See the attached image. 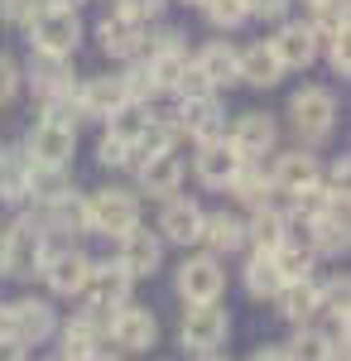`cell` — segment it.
<instances>
[{
	"instance_id": "cell-1",
	"label": "cell",
	"mask_w": 351,
	"mask_h": 361,
	"mask_svg": "<svg viewBox=\"0 0 351 361\" xmlns=\"http://www.w3.org/2000/svg\"><path fill=\"white\" fill-rule=\"evenodd\" d=\"M289 126L298 130L303 149H313L318 140H327L337 130V92L323 82H308L289 97Z\"/></svg>"
},
{
	"instance_id": "cell-2",
	"label": "cell",
	"mask_w": 351,
	"mask_h": 361,
	"mask_svg": "<svg viewBox=\"0 0 351 361\" xmlns=\"http://www.w3.org/2000/svg\"><path fill=\"white\" fill-rule=\"evenodd\" d=\"M44 236L49 231H44V222H34V217H20V222L5 226L0 231V275H15V279L34 275L44 265V255H49Z\"/></svg>"
},
{
	"instance_id": "cell-3",
	"label": "cell",
	"mask_w": 351,
	"mask_h": 361,
	"mask_svg": "<svg viewBox=\"0 0 351 361\" xmlns=\"http://www.w3.org/2000/svg\"><path fill=\"white\" fill-rule=\"evenodd\" d=\"M25 29H29V49H34V54L73 58V54H78V44H82L78 10H63V5H44Z\"/></svg>"
},
{
	"instance_id": "cell-4",
	"label": "cell",
	"mask_w": 351,
	"mask_h": 361,
	"mask_svg": "<svg viewBox=\"0 0 351 361\" xmlns=\"http://www.w3.org/2000/svg\"><path fill=\"white\" fill-rule=\"evenodd\" d=\"M130 226H140V197L130 188H97V193L87 197V231L116 241Z\"/></svg>"
},
{
	"instance_id": "cell-5",
	"label": "cell",
	"mask_w": 351,
	"mask_h": 361,
	"mask_svg": "<svg viewBox=\"0 0 351 361\" xmlns=\"http://www.w3.org/2000/svg\"><path fill=\"white\" fill-rule=\"evenodd\" d=\"M173 289H178V299L183 304H221V294H226V265H221V255H183V265H178V275H173Z\"/></svg>"
},
{
	"instance_id": "cell-6",
	"label": "cell",
	"mask_w": 351,
	"mask_h": 361,
	"mask_svg": "<svg viewBox=\"0 0 351 361\" xmlns=\"http://www.w3.org/2000/svg\"><path fill=\"white\" fill-rule=\"evenodd\" d=\"M130 284H135V279L125 275L121 265H92V270H87V279H82V289H78L82 313L111 318L116 308L130 304Z\"/></svg>"
},
{
	"instance_id": "cell-7",
	"label": "cell",
	"mask_w": 351,
	"mask_h": 361,
	"mask_svg": "<svg viewBox=\"0 0 351 361\" xmlns=\"http://www.w3.org/2000/svg\"><path fill=\"white\" fill-rule=\"evenodd\" d=\"M231 337V313L221 304H188L183 313V328H178V342L188 347L192 357H207L216 347H226Z\"/></svg>"
},
{
	"instance_id": "cell-8",
	"label": "cell",
	"mask_w": 351,
	"mask_h": 361,
	"mask_svg": "<svg viewBox=\"0 0 351 361\" xmlns=\"http://www.w3.org/2000/svg\"><path fill=\"white\" fill-rule=\"evenodd\" d=\"M116 265H121L130 279L159 275V265H164V241H159V231H149V226H130L125 236H116Z\"/></svg>"
},
{
	"instance_id": "cell-9",
	"label": "cell",
	"mask_w": 351,
	"mask_h": 361,
	"mask_svg": "<svg viewBox=\"0 0 351 361\" xmlns=\"http://www.w3.org/2000/svg\"><path fill=\"white\" fill-rule=\"evenodd\" d=\"M226 145L241 159H265V154H274V145H279V121L270 111H241L231 121V130H226Z\"/></svg>"
},
{
	"instance_id": "cell-10",
	"label": "cell",
	"mask_w": 351,
	"mask_h": 361,
	"mask_svg": "<svg viewBox=\"0 0 351 361\" xmlns=\"http://www.w3.org/2000/svg\"><path fill=\"white\" fill-rule=\"evenodd\" d=\"M173 121H178V130H183L188 140H197V145L226 135V106H221V97H216V92L188 97V102L173 111Z\"/></svg>"
},
{
	"instance_id": "cell-11",
	"label": "cell",
	"mask_w": 351,
	"mask_h": 361,
	"mask_svg": "<svg viewBox=\"0 0 351 361\" xmlns=\"http://www.w3.org/2000/svg\"><path fill=\"white\" fill-rule=\"evenodd\" d=\"M106 333L121 352H149V347L159 342V318H154L149 308H140V304H125L106 318Z\"/></svg>"
},
{
	"instance_id": "cell-12",
	"label": "cell",
	"mask_w": 351,
	"mask_h": 361,
	"mask_svg": "<svg viewBox=\"0 0 351 361\" xmlns=\"http://www.w3.org/2000/svg\"><path fill=\"white\" fill-rule=\"evenodd\" d=\"M25 154L29 164H63L78 154V130H68V126H58V121H34L25 135Z\"/></svg>"
},
{
	"instance_id": "cell-13",
	"label": "cell",
	"mask_w": 351,
	"mask_h": 361,
	"mask_svg": "<svg viewBox=\"0 0 351 361\" xmlns=\"http://www.w3.org/2000/svg\"><path fill=\"white\" fill-rule=\"evenodd\" d=\"M58 333V313L49 299H15L10 304V337L20 347H39Z\"/></svg>"
},
{
	"instance_id": "cell-14",
	"label": "cell",
	"mask_w": 351,
	"mask_h": 361,
	"mask_svg": "<svg viewBox=\"0 0 351 361\" xmlns=\"http://www.w3.org/2000/svg\"><path fill=\"white\" fill-rule=\"evenodd\" d=\"M202 202H192V197H168L164 202V212H159V241L164 246H197V236H202Z\"/></svg>"
},
{
	"instance_id": "cell-15",
	"label": "cell",
	"mask_w": 351,
	"mask_h": 361,
	"mask_svg": "<svg viewBox=\"0 0 351 361\" xmlns=\"http://www.w3.org/2000/svg\"><path fill=\"white\" fill-rule=\"evenodd\" d=\"M313 183H323V164H318V154L313 149H289V154H279L270 169V188L274 193H289L298 197L303 188H313Z\"/></svg>"
},
{
	"instance_id": "cell-16",
	"label": "cell",
	"mask_w": 351,
	"mask_h": 361,
	"mask_svg": "<svg viewBox=\"0 0 351 361\" xmlns=\"http://www.w3.org/2000/svg\"><path fill=\"white\" fill-rule=\"evenodd\" d=\"M20 73H25V82L34 87L44 102L73 92V58H54V54H34V49H29V63Z\"/></svg>"
},
{
	"instance_id": "cell-17",
	"label": "cell",
	"mask_w": 351,
	"mask_h": 361,
	"mask_svg": "<svg viewBox=\"0 0 351 361\" xmlns=\"http://www.w3.org/2000/svg\"><path fill=\"white\" fill-rule=\"evenodd\" d=\"M192 68L207 78L212 92L236 87V82H241V49H231L226 39H212V44H202V49L192 54Z\"/></svg>"
},
{
	"instance_id": "cell-18",
	"label": "cell",
	"mask_w": 351,
	"mask_h": 361,
	"mask_svg": "<svg viewBox=\"0 0 351 361\" xmlns=\"http://www.w3.org/2000/svg\"><path fill=\"white\" fill-rule=\"evenodd\" d=\"M140 169V193L159 197V202H168V197H178V188H183V159L168 149V154H144V159H135Z\"/></svg>"
},
{
	"instance_id": "cell-19",
	"label": "cell",
	"mask_w": 351,
	"mask_h": 361,
	"mask_svg": "<svg viewBox=\"0 0 351 361\" xmlns=\"http://www.w3.org/2000/svg\"><path fill=\"white\" fill-rule=\"evenodd\" d=\"M236 169H241V154L226 145V135L197 145V154H192V173H197L202 188H226L236 178Z\"/></svg>"
},
{
	"instance_id": "cell-20",
	"label": "cell",
	"mask_w": 351,
	"mask_h": 361,
	"mask_svg": "<svg viewBox=\"0 0 351 361\" xmlns=\"http://www.w3.org/2000/svg\"><path fill=\"white\" fill-rule=\"evenodd\" d=\"M87 270H92V260L82 255L78 246H63V250H49L44 255V265H39V275H44V284L54 289V294H78L82 279H87Z\"/></svg>"
},
{
	"instance_id": "cell-21",
	"label": "cell",
	"mask_w": 351,
	"mask_h": 361,
	"mask_svg": "<svg viewBox=\"0 0 351 361\" xmlns=\"http://www.w3.org/2000/svg\"><path fill=\"white\" fill-rule=\"evenodd\" d=\"M270 49H274V58H279L284 73H303V68L318 63V39H313L308 25H279L274 39H270Z\"/></svg>"
},
{
	"instance_id": "cell-22",
	"label": "cell",
	"mask_w": 351,
	"mask_h": 361,
	"mask_svg": "<svg viewBox=\"0 0 351 361\" xmlns=\"http://www.w3.org/2000/svg\"><path fill=\"white\" fill-rule=\"evenodd\" d=\"M125 102H130V97H125V87H121V73H116V78H87V82L78 87L82 121H111Z\"/></svg>"
},
{
	"instance_id": "cell-23",
	"label": "cell",
	"mask_w": 351,
	"mask_h": 361,
	"mask_svg": "<svg viewBox=\"0 0 351 361\" xmlns=\"http://www.w3.org/2000/svg\"><path fill=\"white\" fill-rule=\"evenodd\" d=\"M97 39H101V54L106 58H140L144 54V25L125 20L121 10H111L106 20L97 25Z\"/></svg>"
},
{
	"instance_id": "cell-24",
	"label": "cell",
	"mask_w": 351,
	"mask_h": 361,
	"mask_svg": "<svg viewBox=\"0 0 351 361\" xmlns=\"http://www.w3.org/2000/svg\"><path fill=\"white\" fill-rule=\"evenodd\" d=\"M308 250L313 255H347V207H323L308 217Z\"/></svg>"
},
{
	"instance_id": "cell-25",
	"label": "cell",
	"mask_w": 351,
	"mask_h": 361,
	"mask_svg": "<svg viewBox=\"0 0 351 361\" xmlns=\"http://www.w3.org/2000/svg\"><path fill=\"white\" fill-rule=\"evenodd\" d=\"M274 313H279L284 323L303 328V323L318 313V279H284L279 294H274Z\"/></svg>"
},
{
	"instance_id": "cell-26",
	"label": "cell",
	"mask_w": 351,
	"mask_h": 361,
	"mask_svg": "<svg viewBox=\"0 0 351 361\" xmlns=\"http://www.w3.org/2000/svg\"><path fill=\"white\" fill-rule=\"evenodd\" d=\"M241 82L255 87V92H270V87L284 82V68H279V58H274L270 39L245 44V49H241Z\"/></svg>"
},
{
	"instance_id": "cell-27",
	"label": "cell",
	"mask_w": 351,
	"mask_h": 361,
	"mask_svg": "<svg viewBox=\"0 0 351 361\" xmlns=\"http://www.w3.org/2000/svg\"><path fill=\"white\" fill-rule=\"evenodd\" d=\"M197 246H207V255H231V250L245 246V222L236 212H226V207H221V212H207Z\"/></svg>"
},
{
	"instance_id": "cell-28",
	"label": "cell",
	"mask_w": 351,
	"mask_h": 361,
	"mask_svg": "<svg viewBox=\"0 0 351 361\" xmlns=\"http://www.w3.org/2000/svg\"><path fill=\"white\" fill-rule=\"evenodd\" d=\"M101 333H106V318H97V313H78L73 323H63V357H68V361L97 357Z\"/></svg>"
},
{
	"instance_id": "cell-29",
	"label": "cell",
	"mask_w": 351,
	"mask_h": 361,
	"mask_svg": "<svg viewBox=\"0 0 351 361\" xmlns=\"http://www.w3.org/2000/svg\"><path fill=\"white\" fill-rule=\"evenodd\" d=\"M226 193L236 197V202H245V207H265L274 188H270V173L260 169V159H241L236 178L226 183Z\"/></svg>"
},
{
	"instance_id": "cell-30",
	"label": "cell",
	"mask_w": 351,
	"mask_h": 361,
	"mask_svg": "<svg viewBox=\"0 0 351 361\" xmlns=\"http://www.w3.org/2000/svg\"><path fill=\"white\" fill-rule=\"evenodd\" d=\"M63 193H73V178H68V169L63 164H29V178H25V197L34 202H58Z\"/></svg>"
},
{
	"instance_id": "cell-31",
	"label": "cell",
	"mask_w": 351,
	"mask_h": 361,
	"mask_svg": "<svg viewBox=\"0 0 351 361\" xmlns=\"http://www.w3.org/2000/svg\"><path fill=\"white\" fill-rule=\"evenodd\" d=\"M241 279H245V294L250 299H274L279 294V270H274V255L270 250H255L250 260H245V270H241Z\"/></svg>"
},
{
	"instance_id": "cell-32",
	"label": "cell",
	"mask_w": 351,
	"mask_h": 361,
	"mask_svg": "<svg viewBox=\"0 0 351 361\" xmlns=\"http://www.w3.org/2000/svg\"><path fill=\"white\" fill-rule=\"evenodd\" d=\"M245 241H255V250H274L279 241H289V222H284V212H274L270 202L255 207V217L245 222Z\"/></svg>"
},
{
	"instance_id": "cell-33",
	"label": "cell",
	"mask_w": 351,
	"mask_h": 361,
	"mask_svg": "<svg viewBox=\"0 0 351 361\" xmlns=\"http://www.w3.org/2000/svg\"><path fill=\"white\" fill-rule=\"evenodd\" d=\"M270 255H274L279 279H313V270H318V255L303 246V241H279Z\"/></svg>"
},
{
	"instance_id": "cell-34",
	"label": "cell",
	"mask_w": 351,
	"mask_h": 361,
	"mask_svg": "<svg viewBox=\"0 0 351 361\" xmlns=\"http://www.w3.org/2000/svg\"><path fill=\"white\" fill-rule=\"evenodd\" d=\"M44 212H49L44 231H87V197H78V188L63 193L58 202H49Z\"/></svg>"
},
{
	"instance_id": "cell-35",
	"label": "cell",
	"mask_w": 351,
	"mask_h": 361,
	"mask_svg": "<svg viewBox=\"0 0 351 361\" xmlns=\"http://www.w3.org/2000/svg\"><path fill=\"white\" fill-rule=\"evenodd\" d=\"M29 178V154L25 149H0V202H20Z\"/></svg>"
},
{
	"instance_id": "cell-36",
	"label": "cell",
	"mask_w": 351,
	"mask_h": 361,
	"mask_svg": "<svg viewBox=\"0 0 351 361\" xmlns=\"http://www.w3.org/2000/svg\"><path fill=\"white\" fill-rule=\"evenodd\" d=\"M149 121H154V111H149V106H140V102H125V106H121V111H116V116L106 121V126H111L106 135L125 140V145L135 149V145H140V135L149 130Z\"/></svg>"
},
{
	"instance_id": "cell-37",
	"label": "cell",
	"mask_w": 351,
	"mask_h": 361,
	"mask_svg": "<svg viewBox=\"0 0 351 361\" xmlns=\"http://www.w3.org/2000/svg\"><path fill=\"white\" fill-rule=\"evenodd\" d=\"M121 87H125V97L130 102H140V106H149L154 97H164L159 82H154V73H149V63L144 58H130V68L121 73Z\"/></svg>"
},
{
	"instance_id": "cell-38",
	"label": "cell",
	"mask_w": 351,
	"mask_h": 361,
	"mask_svg": "<svg viewBox=\"0 0 351 361\" xmlns=\"http://www.w3.org/2000/svg\"><path fill=\"white\" fill-rule=\"evenodd\" d=\"M144 63H149V73H154L159 92H173L178 78L188 73V49H178V54H144Z\"/></svg>"
},
{
	"instance_id": "cell-39",
	"label": "cell",
	"mask_w": 351,
	"mask_h": 361,
	"mask_svg": "<svg viewBox=\"0 0 351 361\" xmlns=\"http://www.w3.org/2000/svg\"><path fill=\"white\" fill-rule=\"evenodd\" d=\"M332 347H337V342H327L323 328H298V337L284 347V352H289V361H327Z\"/></svg>"
},
{
	"instance_id": "cell-40",
	"label": "cell",
	"mask_w": 351,
	"mask_h": 361,
	"mask_svg": "<svg viewBox=\"0 0 351 361\" xmlns=\"http://www.w3.org/2000/svg\"><path fill=\"white\" fill-rule=\"evenodd\" d=\"M202 15H207V25L221 29V34H231V29H241L250 15H245V0H202L197 5Z\"/></svg>"
},
{
	"instance_id": "cell-41",
	"label": "cell",
	"mask_w": 351,
	"mask_h": 361,
	"mask_svg": "<svg viewBox=\"0 0 351 361\" xmlns=\"http://www.w3.org/2000/svg\"><path fill=\"white\" fill-rule=\"evenodd\" d=\"M20 87H25V73H20V63L0 49V106H10L15 97H20Z\"/></svg>"
},
{
	"instance_id": "cell-42",
	"label": "cell",
	"mask_w": 351,
	"mask_h": 361,
	"mask_svg": "<svg viewBox=\"0 0 351 361\" xmlns=\"http://www.w3.org/2000/svg\"><path fill=\"white\" fill-rule=\"evenodd\" d=\"M97 159H101V169H125V164H135V149H130L125 140H116V135H101Z\"/></svg>"
},
{
	"instance_id": "cell-43",
	"label": "cell",
	"mask_w": 351,
	"mask_h": 361,
	"mask_svg": "<svg viewBox=\"0 0 351 361\" xmlns=\"http://www.w3.org/2000/svg\"><path fill=\"white\" fill-rule=\"evenodd\" d=\"M39 10H44V0H0V20H5V25H20V29H25Z\"/></svg>"
},
{
	"instance_id": "cell-44",
	"label": "cell",
	"mask_w": 351,
	"mask_h": 361,
	"mask_svg": "<svg viewBox=\"0 0 351 361\" xmlns=\"http://www.w3.org/2000/svg\"><path fill=\"white\" fill-rule=\"evenodd\" d=\"M164 5H168V0H116V10H121L125 20H135V25H144V20H159Z\"/></svg>"
},
{
	"instance_id": "cell-45",
	"label": "cell",
	"mask_w": 351,
	"mask_h": 361,
	"mask_svg": "<svg viewBox=\"0 0 351 361\" xmlns=\"http://www.w3.org/2000/svg\"><path fill=\"white\" fill-rule=\"evenodd\" d=\"M318 54H327V68L337 73V78H347L351 73V58H347V39H332V44H323Z\"/></svg>"
},
{
	"instance_id": "cell-46",
	"label": "cell",
	"mask_w": 351,
	"mask_h": 361,
	"mask_svg": "<svg viewBox=\"0 0 351 361\" xmlns=\"http://www.w3.org/2000/svg\"><path fill=\"white\" fill-rule=\"evenodd\" d=\"M289 10V0H245V15H260V20H279Z\"/></svg>"
},
{
	"instance_id": "cell-47",
	"label": "cell",
	"mask_w": 351,
	"mask_h": 361,
	"mask_svg": "<svg viewBox=\"0 0 351 361\" xmlns=\"http://www.w3.org/2000/svg\"><path fill=\"white\" fill-rule=\"evenodd\" d=\"M0 361H25V347L15 337H0Z\"/></svg>"
},
{
	"instance_id": "cell-48",
	"label": "cell",
	"mask_w": 351,
	"mask_h": 361,
	"mask_svg": "<svg viewBox=\"0 0 351 361\" xmlns=\"http://www.w3.org/2000/svg\"><path fill=\"white\" fill-rule=\"evenodd\" d=\"M250 361H289V352H284V347H255Z\"/></svg>"
},
{
	"instance_id": "cell-49",
	"label": "cell",
	"mask_w": 351,
	"mask_h": 361,
	"mask_svg": "<svg viewBox=\"0 0 351 361\" xmlns=\"http://www.w3.org/2000/svg\"><path fill=\"white\" fill-rule=\"evenodd\" d=\"M0 337H10V304H0Z\"/></svg>"
},
{
	"instance_id": "cell-50",
	"label": "cell",
	"mask_w": 351,
	"mask_h": 361,
	"mask_svg": "<svg viewBox=\"0 0 351 361\" xmlns=\"http://www.w3.org/2000/svg\"><path fill=\"white\" fill-rule=\"evenodd\" d=\"M44 5H63V10H78L82 0H44Z\"/></svg>"
},
{
	"instance_id": "cell-51",
	"label": "cell",
	"mask_w": 351,
	"mask_h": 361,
	"mask_svg": "<svg viewBox=\"0 0 351 361\" xmlns=\"http://www.w3.org/2000/svg\"><path fill=\"white\" fill-rule=\"evenodd\" d=\"M87 361H121V357H111V352H97V357H87Z\"/></svg>"
},
{
	"instance_id": "cell-52",
	"label": "cell",
	"mask_w": 351,
	"mask_h": 361,
	"mask_svg": "<svg viewBox=\"0 0 351 361\" xmlns=\"http://www.w3.org/2000/svg\"><path fill=\"white\" fill-rule=\"evenodd\" d=\"M197 361H231V357H221V352H207V357H197Z\"/></svg>"
},
{
	"instance_id": "cell-53",
	"label": "cell",
	"mask_w": 351,
	"mask_h": 361,
	"mask_svg": "<svg viewBox=\"0 0 351 361\" xmlns=\"http://www.w3.org/2000/svg\"><path fill=\"white\" fill-rule=\"evenodd\" d=\"M303 5H308V10H313V5H323V0H303Z\"/></svg>"
},
{
	"instance_id": "cell-54",
	"label": "cell",
	"mask_w": 351,
	"mask_h": 361,
	"mask_svg": "<svg viewBox=\"0 0 351 361\" xmlns=\"http://www.w3.org/2000/svg\"><path fill=\"white\" fill-rule=\"evenodd\" d=\"M49 361H68V357H63V352H58V357H49Z\"/></svg>"
},
{
	"instance_id": "cell-55",
	"label": "cell",
	"mask_w": 351,
	"mask_h": 361,
	"mask_svg": "<svg viewBox=\"0 0 351 361\" xmlns=\"http://www.w3.org/2000/svg\"><path fill=\"white\" fill-rule=\"evenodd\" d=\"M183 5H202V0H183Z\"/></svg>"
}]
</instances>
